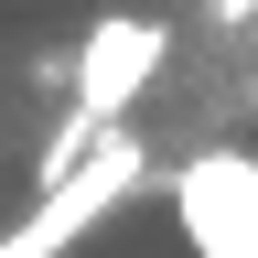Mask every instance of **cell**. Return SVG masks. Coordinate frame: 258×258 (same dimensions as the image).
I'll use <instances>...</instances> for the list:
<instances>
[{"instance_id":"cell-2","label":"cell","mask_w":258,"mask_h":258,"mask_svg":"<svg viewBox=\"0 0 258 258\" xmlns=\"http://www.w3.org/2000/svg\"><path fill=\"white\" fill-rule=\"evenodd\" d=\"M172 226L194 258H258V151H194L172 172Z\"/></svg>"},{"instance_id":"cell-4","label":"cell","mask_w":258,"mask_h":258,"mask_svg":"<svg viewBox=\"0 0 258 258\" xmlns=\"http://www.w3.org/2000/svg\"><path fill=\"white\" fill-rule=\"evenodd\" d=\"M205 22L215 32H258V0H205Z\"/></svg>"},{"instance_id":"cell-1","label":"cell","mask_w":258,"mask_h":258,"mask_svg":"<svg viewBox=\"0 0 258 258\" xmlns=\"http://www.w3.org/2000/svg\"><path fill=\"white\" fill-rule=\"evenodd\" d=\"M140 183H151V151H140V129H108V140H97L76 172H64L43 205L11 226V247H0V258H64V247H76L97 215H108V205H129Z\"/></svg>"},{"instance_id":"cell-3","label":"cell","mask_w":258,"mask_h":258,"mask_svg":"<svg viewBox=\"0 0 258 258\" xmlns=\"http://www.w3.org/2000/svg\"><path fill=\"white\" fill-rule=\"evenodd\" d=\"M161 54H172V32H161V11H97L86 43H76V108L97 129L129 118V97H140L161 76Z\"/></svg>"}]
</instances>
